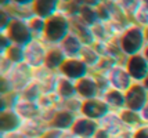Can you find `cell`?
<instances>
[{
  "label": "cell",
  "mask_w": 148,
  "mask_h": 138,
  "mask_svg": "<svg viewBox=\"0 0 148 138\" xmlns=\"http://www.w3.org/2000/svg\"><path fill=\"white\" fill-rule=\"evenodd\" d=\"M144 35H145V40H147V44H148V27L144 28Z\"/></svg>",
  "instance_id": "obj_42"
},
{
  "label": "cell",
  "mask_w": 148,
  "mask_h": 138,
  "mask_svg": "<svg viewBox=\"0 0 148 138\" xmlns=\"http://www.w3.org/2000/svg\"><path fill=\"white\" fill-rule=\"evenodd\" d=\"M42 95H43L42 86L39 84L35 79H33V82L26 87L24 91L19 92V97H22V98H25V99H31V101H36V102H38V99L40 98Z\"/></svg>",
  "instance_id": "obj_29"
},
{
  "label": "cell",
  "mask_w": 148,
  "mask_h": 138,
  "mask_svg": "<svg viewBox=\"0 0 148 138\" xmlns=\"http://www.w3.org/2000/svg\"><path fill=\"white\" fill-rule=\"evenodd\" d=\"M1 33L6 35L13 44H17V46L21 47L28 46L35 39L32 31L28 25V21L19 20V18H13L8 22L6 29L1 31Z\"/></svg>",
  "instance_id": "obj_3"
},
{
  "label": "cell",
  "mask_w": 148,
  "mask_h": 138,
  "mask_svg": "<svg viewBox=\"0 0 148 138\" xmlns=\"http://www.w3.org/2000/svg\"><path fill=\"white\" fill-rule=\"evenodd\" d=\"M143 54H144V57L147 58V61H148V44L145 46V48H144V51H143Z\"/></svg>",
  "instance_id": "obj_41"
},
{
  "label": "cell",
  "mask_w": 148,
  "mask_h": 138,
  "mask_svg": "<svg viewBox=\"0 0 148 138\" xmlns=\"http://www.w3.org/2000/svg\"><path fill=\"white\" fill-rule=\"evenodd\" d=\"M3 57H6L8 61H11L14 65L17 64H21L25 61V51H24V47L17 46V44H11L7 50H4L1 53Z\"/></svg>",
  "instance_id": "obj_27"
},
{
  "label": "cell",
  "mask_w": 148,
  "mask_h": 138,
  "mask_svg": "<svg viewBox=\"0 0 148 138\" xmlns=\"http://www.w3.org/2000/svg\"><path fill=\"white\" fill-rule=\"evenodd\" d=\"M98 124L101 128H104L105 131H108L112 137H116L118 134H121L123 130H126V127L123 124L122 118L119 115V112L110 111L103 119L98 120Z\"/></svg>",
  "instance_id": "obj_16"
},
{
  "label": "cell",
  "mask_w": 148,
  "mask_h": 138,
  "mask_svg": "<svg viewBox=\"0 0 148 138\" xmlns=\"http://www.w3.org/2000/svg\"><path fill=\"white\" fill-rule=\"evenodd\" d=\"M98 128H100V124H98L97 120L86 118L83 115H77L71 131L77 138H94L96 133L98 131Z\"/></svg>",
  "instance_id": "obj_11"
},
{
  "label": "cell",
  "mask_w": 148,
  "mask_h": 138,
  "mask_svg": "<svg viewBox=\"0 0 148 138\" xmlns=\"http://www.w3.org/2000/svg\"><path fill=\"white\" fill-rule=\"evenodd\" d=\"M19 130L28 138H43L46 135V133L50 130V126L40 116H36V118L24 120Z\"/></svg>",
  "instance_id": "obj_12"
},
{
  "label": "cell",
  "mask_w": 148,
  "mask_h": 138,
  "mask_svg": "<svg viewBox=\"0 0 148 138\" xmlns=\"http://www.w3.org/2000/svg\"><path fill=\"white\" fill-rule=\"evenodd\" d=\"M94 138H114L112 135H111L108 131H105L104 128H98V131L96 133V135H94Z\"/></svg>",
  "instance_id": "obj_40"
},
{
  "label": "cell",
  "mask_w": 148,
  "mask_h": 138,
  "mask_svg": "<svg viewBox=\"0 0 148 138\" xmlns=\"http://www.w3.org/2000/svg\"><path fill=\"white\" fill-rule=\"evenodd\" d=\"M13 109L15 111V113L18 115L19 118L22 119V122L26 119H32L36 116H40V106L36 101H31V99H25L22 97H19L15 99V104H14Z\"/></svg>",
  "instance_id": "obj_14"
},
{
  "label": "cell",
  "mask_w": 148,
  "mask_h": 138,
  "mask_svg": "<svg viewBox=\"0 0 148 138\" xmlns=\"http://www.w3.org/2000/svg\"><path fill=\"white\" fill-rule=\"evenodd\" d=\"M77 17L83 21V22H86L89 27H93V25H96L97 22H100V17H98L97 7L91 6V4H82L80 8H79Z\"/></svg>",
  "instance_id": "obj_25"
},
{
  "label": "cell",
  "mask_w": 148,
  "mask_h": 138,
  "mask_svg": "<svg viewBox=\"0 0 148 138\" xmlns=\"http://www.w3.org/2000/svg\"><path fill=\"white\" fill-rule=\"evenodd\" d=\"M65 61H66V57L60 48V46H50L46 55L45 68H47L51 72H58Z\"/></svg>",
  "instance_id": "obj_22"
},
{
  "label": "cell",
  "mask_w": 148,
  "mask_h": 138,
  "mask_svg": "<svg viewBox=\"0 0 148 138\" xmlns=\"http://www.w3.org/2000/svg\"><path fill=\"white\" fill-rule=\"evenodd\" d=\"M76 118V113L64 109V108H58L56 116L53 118L49 126H50V128H54V130H71Z\"/></svg>",
  "instance_id": "obj_18"
},
{
  "label": "cell",
  "mask_w": 148,
  "mask_h": 138,
  "mask_svg": "<svg viewBox=\"0 0 148 138\" xmlns=\"http://www.w3.org/2000/svg\"><path fill=\"white\" fill-rule=\"evenodd\" d=\"M110 112L108 105L103 101V98H93V99H86L82 104V109H80V115H83L86 118L94 119V120H100L103 119L107 113Z\"/></svg>",
  "instance_id": "obj_13"
},
{
  "label": "cell",
  "mask_w": 148,
  "mask_h": 138,
  "mask_svg": "<svg viewBox=\"0 0 148 138\" xmlns=\"http://www.w3.org/2000/svg\"><path fill=\"white\" fill-rule=\"evenodd\" d=\"M143 84H144V87H145V88L148 90V76H147V79H145L144 82H143Z\"/></svg>",
  "instance_id": "obj_44"
},
{
  "label": "cell",
  "mask_w": 148,
  "mask_h": 138,
  "mask_svg": "<svg viewBox=\"0 0 148 138\" xmlns=\"http://www.w3.org/2000/svg\"><path fill=\"white\" fill-rule=\"evenodd\" d=\"M104 75H105V77L108 80V84H110L111 88H115V90H119V91L123 92L127 91L134 83L123 64L114 65L108 72L104 73Z\"/></svg>",
  "instance_id": "obj_6"
},
{
  "label": "cell",
  "mask_w": 148,
  "mask_h": 138,
  "mask_svg": "<svg viewBox=\"0 0 148 138\" xmlns=\"http://www.w3.org/2000/svg\"><path fill=\"white\" fill-rule=\"evenodd\" d=\"M83 46L84 44L82 43V40L79 39L76 35H73V33H69L60 43V48L62 50V53L65 54L66 58H79Z\"/></svg>",
  "instance_id": "obj_20"
},
{
  "label": "cell",
  "mask_w": 148,
  "mask_h": 138,
  "mask_svg": "<svg viewBox=\"0 0 148 138\" xmlns=\"http://www.w3.org/2000/svg\"><path fill=\"white\" fill-rule=\"evenodd\" d=\"M11 4H17V6H24V7H32L35 0H8Z\"/></svg>",
  "instance_id": "obj_37"
},
{
  "label": "cell",
  "mask_w": 148,
  "mask_h": 138,
  "mask_svg": "<svg viewBox=\"0 0 148 138\" xmlns=\"http://www.w3.org/2000/svg\"><path fill=\"white\" fill-rule=\"evenodd\" d=\"M119 115H121V118H122V122L125 127L126 128H130V130H136V128H138L140 126H143L141 118H140V113L136 111H132L129 108H125L123 111L119 112Z\"/></svg>",
  "instance_id": "obj_24"
},
{
  "label": "cell",
  "mask_w": 148,
  "mask_h": 138,
  "mask_svg": "<svg viewBox=\"0 0 148 138\" xmlns=\"http://www.w3.org/2000/svg\"><path fill=\"white\" fill-rule=\"evenodd\" d=\"M116 3L130 20L133 18V15L138 10V7L141 6V0H116Z\"/></svg>",
  "instance_id": "obj_31"
},
{
  "label": "cell",
  "mask_w": 148,
  "mask_h": 138,
  "mask_svg": "<svg viewBox=\"0 0 148 138\" xmlns=\"http://www.w3.org/2000/svg\"><path fill=\"white\" fill-rule=\"evenodd\" d=\"M58 73L72 82H77L91 73V69L80 58H66Z\"/></svg>",
  "instance_id": "obj_8"
},
{
  "label": "cell",
  "mask_w": 148,
  "mask_h": 138,
  "mask_svg": "<svg viewBox=\"0 0 148 138\" xmlns=\"http://www.w3.org/2000/svg\"><path fill=\"white\" fill-rule=\"evenodd\" d=\"M132 21H133V24L138 25V27L147 28L148 27V8L147 7L143 6V4L138 7V10L134 13Z\"/></svg>",
  "instance_id": "obj_33"
},
{
  "label": "cell",
  "mask_w": 148,
  "mask_h": 138,
  "mask_svg": "<svg viewBox=\"0 0 148 138\" xmlns=\"http://www.w3.org/2000/svg\"><path fill=\"white\" fill-rule=\"evenodd\" d=\"M133 135L134 138H148V124H143L133 130Z\"/></svg>",
  "instance_id": "obj_35"
},
{
  "label": "cell",
  "mask_w": 148,
  "mask_h": 138,
  "mask_svg": "<svg viewBox=\"0 0 148 138\" xmlns=\"http://www.w3.org/2000/svg\"><path fill=\"white\" fill-rule=\"evenodd\" d=\"M1 77H6L10 84L11 92L19 94L33 82V69L29 65H26L25 62H21L14 65L13 69Z\"/></svg>",
  "instance_id": "obj_4"
},
{
  "label": "cell",
  "mask_w": 148,
  "mask_h": 138,
  "mask_svg": "<svg viewBox=\"0 0 148 138\" xmlns=\"http://www.w3.org/2000/svg\"><path fill=\"white\" fill-rule=\"evenodd\" d=\"M60 1H61V4H68V3H72L75 0H60Z\"/></svg>",
  "instance_id": "obj_43"
},
{
  "label": "cell",
  "mask_w": 148,
  "mask_h": 138,
  "mask_svg": "<svg viewBox=\"0 0 148 138\" xmlns=\"http://www.w3.org/2000/svg\"><path fill=\"white\" fill-rule=\"evenodd\" d=\"M79 58L82 59L90 69H93L98 64V61L101 59V54L97 51V48L94 46H83Z\"/></svg>",
  "instance_id": "obj_26"
},
{
  "label": "cell",
  "mask_w": 148,
  "mask_h": 138,
  "mask_svg": "<svg viewBox=\"0 0 148 138\" xmlns=\"http://www.w3.org/2000/svg\"><path fill=\"white\" fill-rule=\"evenodd\" d=\"M126 95V108L132 111L140 112L145 105H148V90L144 87L143 83H133Z\"/></svg>",
  "instance_id": "obj_9"
},
{
  "label": "cell",
  "mask_w": 148,
  "mask_h": 138,
  "mask_svg": "<svg viewBox=\"0 0 148 138\" xmlns=\"http://www.w3.org/2000/svg\"><path fill=\"white\" fill-rule=\"evenodd\" d=\"M71 33V18L64 13H57L46 20L42 40L47 46H60V43Z\"/></svg>",
  "instance_id": "obj_1"
},
{
  "label": "cell",
  "mask_w": 148,
  "mask_h": 138,
  "mask_svg": "<svg viewBox=\"0 0 148 138\" xmlns=\"http://www.w3.org/2000/svg\"><path fill=\"white\" fill-rule=\"evenodd\" d=\"M82 104H83V99H80L76 95V97H72V98H68V99H61L60 108H64V109H68V111L76 113V115H80Z\"/></svg>",
  "instance_id": "obj_32"
},
{
  "label": "cell",
  "mask_w": 148,
  "mask_h": 138,
  "mask_svg": "<svg viewBox=\"0 0 148 138\" xmlns=\"http://www.w3.org/2000/svg\"><path fill=\"white\" fill-rule=\"evenodd\" d=\"M114 138H134V135H133V130L126 128V130H123L121 134H118V135L114 137Z\"/></svg>",
  "instance_id": "obj_39"
},
{
  "label": "cell",
  "mask_w": 148,
  "mask_h": 138,
  "mask_svg": "<svg viewBox=\"0 0 148 138\" xmlns=\"http://www.w3.org/2000/svg\"><path fill=\"white\" fill-rule=\"evenodd\" d=\"M71 33L76 35L82 40L84 46H94L96 44V40H94V36L91 32V27L83 22L77 15L71 17Z\"/></svg>",
  "instance_id": "obj_15"
},
{
  "label": "cell",
  "mask_w": 148,
  "mask_h": 138,
  "mask_svg": "<svg viewBox=\"0 0 148 138\" xmlns=\"http://www.w3.org/2000/svg\"><path fill=\"white\" fill-rule=\"evenodd\" d=\"M56 94L61 99H68L72 97H76V83L72 80L66 79L64 76L60 75V79L57 83V88H56Z\"/></svg>",
  "instance_id": "obj_23"
},
{
  "label": "cell",
  "mask_w": 148,
  "mask_h": 138,
  "mask_svg": "<svg viewBox=\"0 0 148 138\" xmlns=\"http://www.w3.org/2000/svg\"><path fill=\"white\" fill-rule=\"evenodd\" d=\"M103 101L108 105L110 111H115V112H121L126 108V95L123 91L115 90V88H108L101 94Z\"/></svg>",
  "instance_id": "obj_19"
},
{
  "label": "cell",
  "mask_w": 148,
  "mask_h": 138,
  "mask_svg": "<svg viewBox=\"0 0 148 138\" xmlns=\"http://www.w3.org/2000/svg\"><path fill=\"white\" fill-rule=\"evenodd\" d=\"M32 11L33 15L47 20L61 11V1L60 0H35V3L32 4Z\"/></svg>",
  "instance_id": "obj_17"
},
{
  "label": "cell",
  "mask_w": 148,
  "mask_h": 138,
  "mask_svg": "<svg viewBox=\"0 0 148 138\" xmlns=\"http://www.w3.org/2000/svg\"><path fill=\"white\" fill-rule=\"evenodd\" d=\"M141 4H143V6H145L148 8V0H141Z\"/></svg>",
  "instance_id": "obj_45"
},
{
  "label": "cell",
  "mask_w": 148,
  "mask_h": 138,
  "mask_svg": "<svg viewBox=\"0 0 148 138\" xmlns=\"http://www.w3.org/2000/svg\"><path fill=\"white\" fill-rule=\"evenodd\" d=\"M76 83V94L80 99H93V98H100L101 97V88L98 86L94 73L91 72L87 76H84L83 79L75 82Z\"/></svg>",
  "instance_id": "obj_10"
},
{
  "label": "cell",
  "mask_w": 148,
  "mask_h": 138,
  "mask_svg": "<svg viewBox=\"0 0 148 138\" xmlns=\"http://www.w3.org/2000/svg\"><path fill=\"white\" fill-rule=\"evenodd\" d=\"M1 138H28L21 130H14L8 133H1Z\"/></svg>",
  "instance_id": "obj_36"
},
{
  "label": "cell",
  "mask_w": 148,
  "mask_h": 138,
  "mask_svg": "<svg viewBox=\"0 0 148 138\" xmlns=\"http://www.w3.org/2000/svg\"><path fill=\"white\" fill-rule=\"evenodd\" d=\"M47 50H49V46L45 41L42 39L35 37L28 46L24 47V51H25V61L24 62L31 66L33 71L45 66Z\"/></svg>",
  "instance_id": "obj_5"
},
{
  "label": "cell",
  "mask_w": 148,
  "mask_h": 138,
  "mask_svg": "<svg viewBox=\"0 0 148 138\" xmlns=\"http://www.w3.org/2000/svg\"><path fill=\"white\" fill-rule=\"evenodd\" d=\"M28 25L32 31L33 36L38 37V39H42V35L45 32L46 28V20L45 18H40L38 15H32L29 20H28Z\"/></svg>",
  "instance_id": "obj_30"
},
{
  "label": "cell",
  "mask_w": 148,
  "mask_h": 138,
  "mask_svg": "<svg viewBox=\"0 0 148 138\" xmlns=\"http://www.w3.org/2000/svg\"><path fill=\"white\" fill-rule=\"evenodd\" d=\"M138 113H140V118H141L143 123H144V124H148V105L144 106Z\"/></svg>",
  "instance_id": "obj_38"
},
{
  "label": "cell",
  "mask_w": 148,
  "mask_h": 138,
  "mask_svg": "<svg viewBox=\"0 0 148 138\" xmlns=\"http://www.w3.org/2000/svg\"><path fill=\"white\" fill-rule=\"evenodd\" d=\"M125 68L129 72L130 77L134 83H143L148 76V61L144 57V54H137L127 57L125 61Z\"/></svg>",
  "instance_id": "obj_7"
},
{
  "label": "cell",
  "mask_w": 148,
  "mask_h": 138,
  "mask_svg": "<svg viewBox=\"0 0 148 138\" xmlns=\"http://www.w3.org/2000/svg\"><path fill=\"white\" fill-rule=\"evenodd\" d=\"M118 43L122 48L123 54L126 57L137 55L144 51V48L147 46V40L144 35V28L138 27L136 24H130L125 28L122 35L118 37Z\"/></svg>",
  "instance_id": "obj_2"
},
{
  "label": "cell",
  "mask_w": 148,
  "mask_h": 138,
  "mask_svg": "<svg viewBox=\"0 0 148 138\" xmlns=\"http://www.w3.org/2000/svg\"><path fill=\"white\" fill-rule=\"evenodd\" d=\"M116 64H118V62L114 61L112 58H108V57H101V59L98 61V64L91 69V72L93 73H107L111 68H112L114 65H116Z\"/></svg>",
  "instance_id": "obj_34"
},
{
  "label": "cell",
  "mask_w": 148,
  "mask_h": 138,
  "mask_svg": "<svg viewBox=\"0 0 148 138\" xmlns=\"http://www.w3.org/2000/svg\"><path fill=\"white\" fill-rule=\"evenodd\" d=\"M91 32H93V36H94L96 43H105V41L114 40L112 36H111L110 31H108L107 22H103V21L97 22L96 25L91 27Z\"/></svg>",
  "instance_id": "obj_28"
},
{
  "label": "cell",
  "mask_w": 148,
  "mask_h": 138,
  "mask_svg": "<svg viewBox=\"0 0 148 138\" xmlns=\"http://www.w3.org/2000/svg\"><path fill=\"white\" fill-rule=\"evenodd\" d=\"M0 124H1V133L14 131V130H19L22 124V119L15 113L13 108H7V109H1Z\"/></svg>",
  "instance_id": "obj_21"
}]
</instances>
